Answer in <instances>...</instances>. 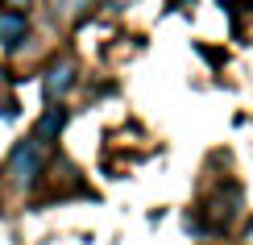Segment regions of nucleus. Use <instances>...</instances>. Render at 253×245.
<instances>
[{"label":"nucleus","instance_id":"f257e3e1","mask_svg":"<svg viewBox=\"0 0 253 245\" xmlns=\"http://www.w3.org/2000/svg\"><path fill=\"white\" fill-rule=\"evenodd\" d=\"M46 150L50 146L34 142V137H25V142L13 146V154H8V162H4V175H8V183L17 191H29L42 179V170H46Z\"/></svg>","mask_w":253,"mask_h":245},{"label":"nucleus","instance_id":"f03ea898","mask_svg":"<svg viewBox=\"0 0 253 245\" xmlns=\"http://www.w3.org/2000/svg\"><path fill=\"white\" fill-rule=\"evenodd\" d=\"M75 75H79V67H75V58H54L46 67V75H42V96H46V104H58L62 96H67L71 88H75Z\"/></svg>","mask_w":253,"mask_h":245},{"label":"nucleus","instance_id":"7ed1b4c3","mask_svg":"<svg viewBox=\"0 0 253 245\" xmlns=\"http://www.w3.org/2000/svg\"><path fill=\"white\" fill-rule=\"evenodd\" d=\"M29 38V17L17 8H0V50H21V42Z\"/></svg>","mask_w":253,"mask_h":245},{"label":"nucleus","instance_id":"20e7f679","mask_svg":"<svg viewBox=\"0 0 253 245\" xmlns=\"http://www.w3.org/2000/svg\"><path fill=\"white\" fill-rule=\"evenodd\" d=\"M62 129H67V108H62V104H50V108L38 116V125H34V142L54 146Z\"/></svg>","mask_w":253,"mask_h":245},{"label":"nucleus","instance_id":"39448f33","mask_svg":"<svg viewBox=\"0 0 253 245\" xmlns=\"http://www.w3.org/2000/svg\"><path fill=\"white\" fill-rule=\"evenodd\" d=\"M237 208H241V187H224L216 199H208V216H212V229H224L228 220L237 216Z\"/></svg>","mask_w":253,"mask_h":245},{"label":"nucleus","instance_id":"423d86ee","mask_svg":"<svg viewBox=\"0 0 253 245\" xmlns=\"http://www.w3.org/2000/svg\"><path fill=\"white\" fill-rule=\"evenodd\" d=\"M54 8H58V17L67 21V25H79V21L96 8V0H54Z\"/></svg>","mask_w":253,"mask_h":245},{"label":"nucleus","instance_id":"0eeeda50","mask_svg":"<svg viewBox=\"0 0 253 245\" xmlns=\"http://www.w3.org/2000/svg\"><path fill=\"white\" fill-rule=\"evenodd\" d=\"M241 245H253V216L245 220V229H241Z\"/></svg>","mask_w":253,"mask_h":245},{"label":"nucleus","instance_id":"6e6552de","mask_svg":"<svg viewBox=\"0 0 253 245\" xmlns=\"http://www.w3.org/2000/svg\"><path fill=\"white\" fill-rule=\"evenodd\" d=\"M29 4H34V0H4V8H17V13H25Z\"/></svg>","mask_w":253,"mask_h":245}]
</instances>
